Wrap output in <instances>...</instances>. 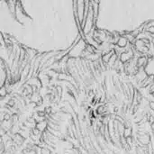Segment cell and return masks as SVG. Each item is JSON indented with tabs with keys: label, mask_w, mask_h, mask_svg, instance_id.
Segmentation results:
<instances>
[{
	"label": "cell",
	"mask_w": 154,
	"mask_h": 154,
	"mask_svg": "<svg viewBox=\"0 0 154 154\" xmlns=\"http://www.w3.org/2000/svg\"><path fill=\"white\" fill-rule=\"evenodd\" d=\"M128 44H129L128 40H127L125 36H121L120 39L118 40L116 45H117L118 47H120V48H126V47L128 46Z\"/></svg>",
	"instance_id": "obj_1"
}]
</instances>
